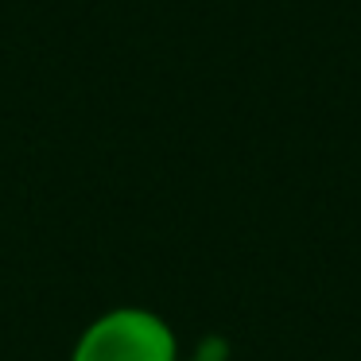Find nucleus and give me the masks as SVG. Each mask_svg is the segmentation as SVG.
Returning <instances> with one entry per match:
<instances>
[{"label":"nucleus","mask_w":361,"mask_h":361,"mask_svg":"<svg viewBox=\"0 0 361 361\" xmlns=\"http://www.w3.org/2000/svg\"><path fill=\"white\" fill-rule=\"evenodd\" d=\"M71 361H183L179 338L148 307H113L97 314L74 342Z\"/></svg>","instance_id":"f257e3e1"},{"label":"nucleus","mask_w":361,"mask_h":361,"mask_svg":"<svg viewBox=\"0 0 361 361\" xmlns=\"http://www.w3.org/2000/svg\"><path fill=\"white\" fill-rule=\"evenodd\" d=\"M190 361H226V357H214V353H206V350H202L198 357H190Z\"/></svg>","instance_id":"f03ea898"}]
</instances>
